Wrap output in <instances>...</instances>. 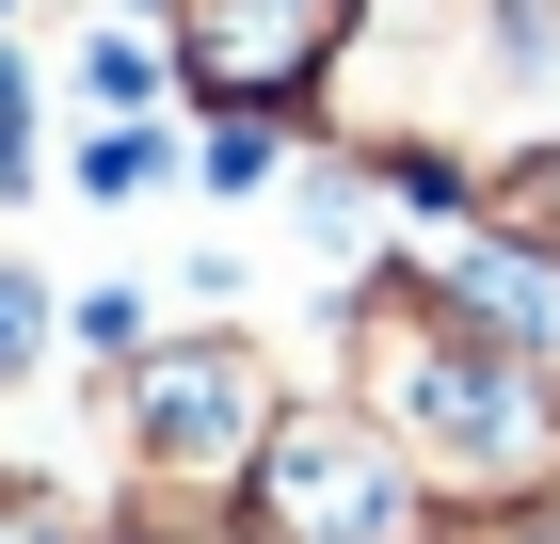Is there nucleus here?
<instances>
[{"label":"nucleus","instance_id":"f257e3e1","mask_svg":"<svg viewBox=\"0 0 560 544\" xmlns=\"http://www.w3.org/2000/svg\"><path fill=\"white\" fill-rule=\"evenodd\" d=\"M337 48V0H209L192 16V65L209 81H304Z\"/></svg>","mask_w":560,"mask_h":544},{"label":"nucleus","instance_id":"7ed1b4c3","mask_svg":"<svg viewBox=\"0 0 560 544\" xmlns=\"http://www.w3.org/2000/svg\"><path fill=\"white\" fill-rule=\"evenodd\" d=\"M241 417H257V401H241V369H176V384H161V432H176V449H224Z\"/></svg>","mask_w":560,"mask_h":544},{"label":"nucleus","instance_id":"423d86ee","mask_svg":"<svg viewBox=\"0 0 560 544\" xmlns=\"http://www.w3.org/2000/svg\"><path fill=\"white\" fill-rule=\"evenodd\" d=\"M0 176H16V65H0Z\"/></svg>","mask_w":560,"mask_h":544},{"label":"nucleus","instance_id":"39448f33","mask_svg":"<svg viewBox=\"0 0 560 544\" xmlns=\"http://www.w3.org/2000/svg\"><path fill=\"white\" fill-rule=\"evenodd\" d=\"M0 352H33V289H16V273H0Z\"/></svg>","mask_w":560,"mask_h":544},{"label":"nucleus","instance_id":"20e7f679","mask_svg":"<svg viewBox=\"0 0 560 544\" xmlns=\"http://www.w3.org/2000/svg\"><path fill=\"white\" fill-rule=\"evenodd\" d=\"M513 241H545V256H560V161H528V176H513Z\"/></svg>","mask_w":560,"mask_h":544},{"label":"nucleus","instance_id":"f03ea898","mask_svg":"<svg viewBox=\"0 0 560 544\" xmlns=\"http://www.w3.org/2000/svg\"><path fill=\"white\" fill-rule=\"evenodd\" d=\"M272 497H289V529L304 544H320V529H385V464H369V449H289V481H272Z\"/></svg>","mask_w":560,"mask_h":544}]
</instances>
